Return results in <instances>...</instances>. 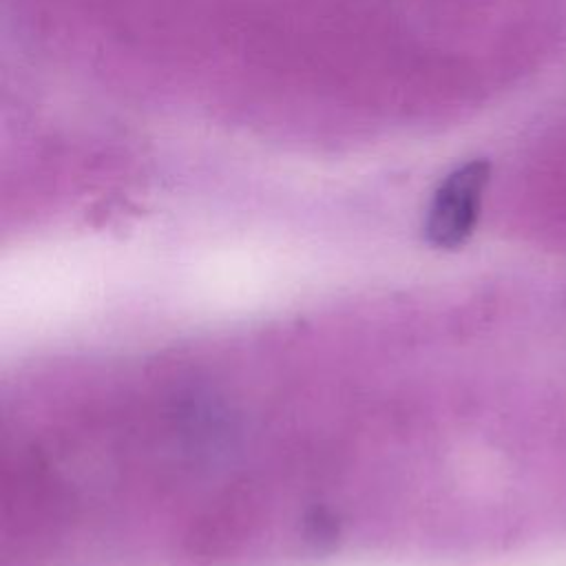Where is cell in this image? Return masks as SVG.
<instances>
[{
    "label": "cell",
    "mask_w": 566,
    "mask_h": 566,
    "mask_svg": "<svg viewBox=\"0 0 566 566\" xmlns=\"http://www.w3.org/2000/svg\"><path fill=\"white\" fill-rule=\"evenodd\" d=\"M489 177L486 159H471L444 177L424 219V239L431 245L453 250L473 234Z\"/></svg>",
    "instance_id": "cell-1"
}]
</instances>
